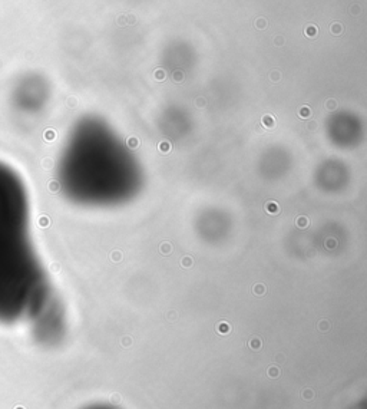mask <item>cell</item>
Masks as SVG:
<instances>
[{
  "instance_id": "obj_1",
  "label": "cell",
  "mask_w": 367,
  "mask_h": 409,
  "mask_svg": "<svg viewBox=\"0 0 367 409\" xmlns=\"http://www.w3.org/2000/svg\"><path fill=\"white\" fill-rule=\"evenodd\" d=\"M42 296V277L29 240L23 181L0 161V323L29 316Z\"/></svg>"
},
{
  "instance_id": "obj_2",
  "label": "cell",
  "mask_w": 367,
  "mask_h": 409,
  "mask_svg": "<svg viewBox=\"0 0 367 409\" xmlns=\"http://www.w3.org/2000/svg\"><path fill=\"white\" fill-rule=\"evenodd\" d=\"M267 24H268V22H267V19H264V17H257L254 22V26L258 30H264V29L267 28Z\"/></svg>"
},
{
  "instance_id": "obj_3",
  "label": "cell",
  "mask_w": 367,
  "mask_h": 409,
  "mask_svg": "<svg viewBox=\"0 0 367 409\" xmlns=\"http://www.w3.org/2000/svg\"><path fill=\"white\" fill-rule=\"evenodd\" d=\"M330 30H331L333 35H341V33L344 32V28L341 26V23L336 22V23H333L331 26H330Z\"/></svg>"
},
{
  "instance_id": "obj_4",
  "label": "cell",
  "mask_w": 367,
  "mask_h": 409,
  "mask_svg": "<svg viewBox=\"0 0 367 409\" xmlns=\"http://www.w3.org/2000/svg\"><path fill=\"white\" fill-rule=\"evenodd\" d=\"M304 33H306V36H308V38H314L315 35H317V28H315L314 24H308L306 28V30H304Z\"/></svg>"
},
{
  "instance_id": "obj_5",
  "label": "cell",
  "mask_w": 367,
  "mask_h": 409,
  "mask_svg": "<svg viewBox=\"0 0 367 409\" xmlns=\"http://www.w3.org/2000/svg\"><path fill=\"white\" fill-rule=\"evenodd\" d=\"M350 13L353 14V16H358V14L362 13V7L358 5H353L351 7H350Z\"/></svg>"
},
{
  "instance_id": "obj_6",
  "label": "cell",
  "mask_w": 367,
  "mask_h": 409,
  "mask_svg": "<svg viewBox=\"0 0 367 409\" xmlns=\"http://www.w3.org/2000/svg\"><path fill=\"white\" fill-rule=\"evenodd\" d=\"M116 23H118V26L123 28V26L126 24V16H125V14H121L118 19H116Z\"/></svg>"
},
{
  "instance_id": "obj_7",
  "label": "cell",
  "mask_w": 367,
  "mask_h": 409,
  "mask_svg": "<svg viewBox=\"0 0 367 409\" xmlns=\"http://www.w3.org/2000/svg\"><path fill=\"white\" fill-rule=\"evenodd\" d=\"M300 115H301L303 118H307V116H310L311 115V111L307 108V106H303L301 111H300Z\"/></svg>"
},
{
  "instance_id": "obj_8",
  "label": "cell",
  "mask_w": 367,
  "mask_h": 409,
  "mask_svg": "<svg viewBox=\"0 0 367 409\" xmlns=\"http://www.w3.org/2000/svg\"><path fill=\"white\" fill-rule=\"evenodd\" d=\"M263 122H265V123H267V127H273V125H274V121H273V118L270 116V115H265V116L263 118Z\"/></svg>"
},
{
  "instance_id": "obj_9",
  "label": "cell",
  "mask_w": 367,
  "mask_h": 409,
  "mask_svg": "<svg viewBox=\"0 0 367 409\" xmlns=\"http://www.w3.org/2000/svg\"><path fill=\"white\" fill-rule=\"evenodd\" d=\"M184 79V73L182 72H179V71H176L174 73V80L175 82H181V80Z\"/></svg>"
},
{
  "instance_id": "obj_10",
  "label": "cell",
  "mask_w": 367,
  "mask_h": 409,
  "mask_svg": "<svg viewBox=\"0 0 367 409\" xmlns=\"http://www.w3.org/2000/svg\"><path fill=\"white\" fill-rule=\"evenodd\" d=\"M155 78H156L158 80H162V79L165 78V72L162 71V69H158V71L155 72Z\"/></svg>"
},
{
  "instance_id": "obj_11",
  "label": "cell",
  "mask_w": 367,
  "mask_h": 409,
  "mask_svg": "<svg viewBox=\"0 0 367 409\" xmlns=\"http://www.w3.org/2000/svg\"><path fill=\"white\" fill-rule=\"evenodd\" d=\"M126 22H129L131 24H135V23H136V19H135V16H133V14H128V16H126Z\"/></svg>"
},
{
  "instance_id": "obj_12",
  "label": "cell",
  "mask_w": 367,
  "mask_h": 409,
  "mask_svg": "<svg viewBox=\"0 0 367 409\" xmlns=\"http://www.w3.org/2000/svg\"><path fill=\"white\" fill-rule=\"evenodd\" d=\"M336 106H337V104H336V101H333V99H330L329 102H327V108L329 109H334Z\"/></svg>"
},
{
  "instance_id": "obj_13",
  "label": "cell",
  "mask_w": 367,
  "mask_h": 409,
  "mask_svg": "<svg viewBox=\"0 0 367 409\" xmlns=\"http://www.w3.org/2000/svg\"><path fill=\"white\" fill-rule=\"evenodd\" d=\"M271 79H273V80H278V79H280V75H278V72H274L273 75H271Z\"/></svg>"
},
{
  "instance_id": "obj_14",
  "label": "cell",
  "mask_w": 367,
  "mask_h": 409,
  "mask_svg": "<svg viewBox=\"0 0 367 409\" xmlns=\"http://www.w3.org/2000/svg\"><path fill=\"white\" fill-rule=\"evenodd\" d=\"M274 42L277 43V45H281V43H282V38H281V36H277V38H275V40H274Z\"/></svg>"
},
{
  "instance_id": "obj_15",
  "label": "cell",
  "mask_w": 367,
  "mask_h": 409,
  "mask_svg": "<svg viewBox=\"0 0 367 409\" xmlns=\"http://www.w3.org/2000/svg\"><path fill=\"white\" fill-rule=\"evenodd\" d=\"M198 105H199V106H202V105H204V101H202V99H198Z\"/></svg>"
}]
</instances>
